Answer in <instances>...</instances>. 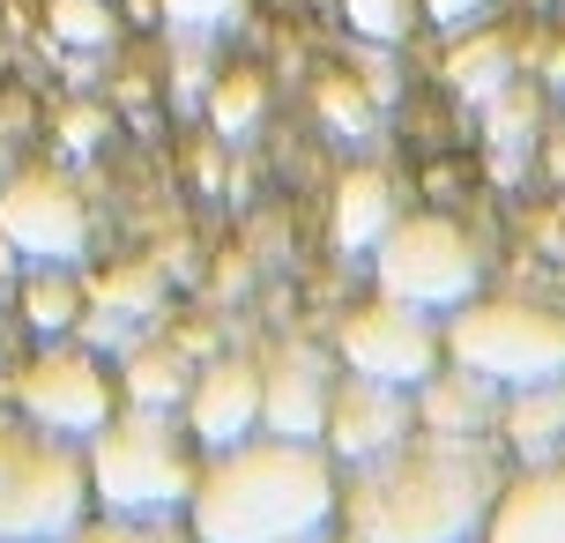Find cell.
<instances>
[{
    "mask_svg": "<svg viewBox=\"0 0 565 543\" xmlns=\"http://www.w3.org/2000/svg\"><path fill=\"white\" fill-rule=\"evenodd\" d=\"M499 485H507V469L483 439L409 432L387 455L342 469L335 536L342 543H477Z\"/></svg>",
    "mask_w": 565,
    "mask_h": 543,
    "instance_id": "obj_1",
    "label": "cell"
},
{
    "mask_svg": "<svg viewBox=\"0 0 565 543\" xmlns=\"http://www.w3.org/2000/svg\"><path fill=\"white\" fill-rule=\"evenodd\" d=\"M342 461L320 439L246 432L216 455H201L186 529L194 543H306L335 536Z\"/></svg>",
    "mask_w": 565,
    "mask_h": 543,
    "instance_id": "obj_2",
    "label": "cell"
},
{
    "mask_svg": "<svg viewBox=\"0 0 565 543\" xmlns=\"http://www.w3.org/2000/svg\"><path fill=\"white\" fill-rule=\"evenodd\" d=\"M89 461V499L97 514H186L201 477V447L179 409L119 402L105 425L83 439Z\"/></svg>",
    "mask_w": 565,
    "mask_h": 543,
    "instance_id": "obj_3",
    "label": "cell"
},
{
    "mask_svg": "<svg viewBox=\"0 0 565 543\" xmlns=\"http://www.w3.org/2000/svg\"><path fill=\"white\" fill-rule=\"evenodd\" d=\"M83 514H97L83 439L0 409V543H60Z\"/></svg>",
    "mask_w": 565,
    "mask_h": 543,
    "instance_id": "obj_4",
    "label": "cell"
},
{
    "mask_svg": "<svg viewBox=\"0 0 565 543\" xmlns=\"http://www.w3.org/2000/svg\"><path fill=\"white\" fill-rule=\"evenodd\" d=\"M454 365H469L477 380H491L499 395L513 387H551L565 380V313L536 306V298H461L439 328Z\"/></svg>",
    "mask_w": 565,
    "mask_h": 543,
    "instance_id": "obj_5",
    "label": "cell"
},
{
    "mask_svg": "<svg viewBox=\"0 0 565 543\" xmlns=\"http://www.w3.org/2000/svg\"><path fill=\"white\" fill-rule=\"evenodd\" d=\"M372 284L402 298V306H424V313H454L469 290L483 284V246L469 231L424 209V216H395L372 246Z\"/></svg>",
    "mask_w": 565,
    "mask_h": 543,
    "instance_id": "obj_6",
    "label": "cell"
},
{
    "mask_svg": "<svg viewBox=\"0 0 565 543\" xmlns=\"http://www.w3.org/2000/svg\"><path fill=\"white\" fill-rule=\"evenodd\" d=\"M8 395H15V409H23L30 425L89 439L119 409V372L89 343H75V336H45V350L23 358V372L8 380Z\"/></svg>",
    "mask_w": 565,
    "mask_h": 543,
    "instance_id": "obj_7",
    "label": "cell"
},
{
    "mask_svg": "<svg viewBox=\"0 0 565 543\" xmlns=\"http://www.w3.org/2000/svg\"><path fill=\"white\" fill-rule=\"evenodd\" d=\"M335 365L365 372V380H387V387H417L424 372L447 365V343H439V320L424 313V306H402L387 290H372L365 306L342 313Z\"/></svg>",
    "mask_w": 565,
    "mask_h": 543,
    "instance_id": "obj_8",
    "label": "cell"
},
{
    "mask_svg": "<svg viewBox=\"0 0 565 543\" xmlns=\"http://www.w3.org/2000/svg\"><path fill=\"white\" fill-rule=\"evenodd\" d=\"M0 238L23 260H75L89 254V201L75 194V179L53 164H23L0 187Z\"/></svg>",
    "mask_w": 565,
    "mask_h": 543,
    "instance_id": "obj_9",
    "label": "cell"
},
{
    "mask_svg": "<svg viewBox=\"0 0 565 543\" xmlns=\"http://www.w3.org/2000/svg\"><path fill=\"white\" fill-rule=\"evenodd\" d=\"M335 350L306 343V336H282L260 358V432L282 439H320L328 425V395H335Z\"/></svg>",
    "mask_w": 565,
    "mask_h": 543,
    "instance_id": "obj_10",
    "label": "cell"
},
{
    "mask_svg": "<svg viewBox=\"0 0 565 543\" xmlns=\"http://www.w3.org/2000/svg\"><path fill=\"white\" fill-rule=\"evenodd\" d=\"M417 432V409H409V387H387V380H365V372H335V395H328V425H320V447L350 469V461L387 455L395 439Z\"/></svg>",
    "mask_w": 565,
    "mask_h": 543,
    "instance_id": "obj_11",
    "label": "cell"
},
{
    "mask_svg": "<svg viewBox=\"0 0 565 543\" xmlns=\"http://www.w3.org/2000/svg\"><path fill=\"white\" fill-rule=\"evenodd\" d=\"M179 417H186L201 455H216V447H231V439L260 432V358H238V350H231V358L194 365Z\"/></svg>",
    "mask_w": 565,
    "mask_h": 543,
    "instance_id": "obj_12",
    "label": "cell"
},
{
    "mask_svg": "<svg viewBox=\"0 0 565 543\" xmlns=\"http://www.w3.org/2000/svg\"><path fill=\"white\" fill-rule=\"evenodd\" d=\"M477 543H565V455L529 461L521 477H507Z\"/></svg>",
    "mask_w": 565,
    "mask_h": 543,
    "instance_id": "obj_13",
    "label": "cell"
},
{
    "mask_svg": "<svg viewBox=\"0 0 565 543\" xmlns=\"http://www.w3.org/2000/svg\"><path fill=\"white\" fill-rule=\"evenodd\" d=\"M499 387L491 380H477L469 365H439L424 372L417 387H409V409H417V432H454V439H483V432L499 425Z\"/></svg>",
    "mask_w": 565,
    "mask_h": 543,
    "instance_id": "obj_14",
    "label": "cell"
},
{
    "mask_svg": "<svg viewBox=\"0 0 565 543\" xmlns=\"http://www.w3.org/2000/svg\"><path fill=\"white\" fill-rule=\"evenodd\" d=\"M395 224V179L358 164V172L335 179V246L342 254H372L380 231Z\"/></svg>",
    "mask_w": 565,
    "mask_h": 543,
    "instance_id": "obj_15",
    "label": "cell"
},
{
    "mask_svg": "<svg viewBox=\"0 0 565 543\" xmlns=\"http://www.w3.org/2000/svg\"><path fill=\"white\" fill-rule=\"evenodd\" d=\"M499 432H507V447L521 461H551L565 447V380H551V387H513L499 402Z\"/></svg>",
    "mask_w": 565,
    "mask_h": 543,
    "instance_id": "obj_16",
    "label": "cell"
},
{
    "mask_svg": "<svg viewBox=\"0 0 565 543\" xmlns=\"http://www.w3.org/2000/svg\"><path fill=\"white\" fill-rule=\"evenodd\" d=\"M513 67H521V45H513V30H454V53H447V83L461 89V97H491V89L513 83Z\"/></svg>",
    "mask_w": 565,
    "mask_h": 543,
    "instance_id": "obj_17",
    "label": "cell"
},
{
    "mask_svg": "<svg viewBox=\"0 0 565 543\" xmlns=\"http://www.w3.org/2000/svg\"><path fill=\"white\" fill-rule=\"evenodd\" d=\"M83 313H89V290L67 260H30L23 276V320L38 336H83Z\"/></svg>",
    "mask_w": 565,
    "mask_h": 543,
    "instance_id": "obj_18",
    "label": "cell"
},
{
    "mask_svg": "<svg viewBox=\"0 0 565 543\" xmlns=\"http://www.w3.org/2000/svg\"><path fill=\"white\" fill-rule=\"evenodd\" d=\"M186 380H194L186 343H135V350H127V365H119V402L179 409V402H186Z\"/></svg>",
    "mask_w": 565,
    "mask_h": 543,
    "instance_id": "obj_19",
    "label": "cell"
},
{
    "mask_svg": "<svg viewBox=\"0 0 565 543\" xmlns=\"http://www.w3.org/2000/svg\"><path fill=\"white\" fill-rule=\"evenodd\" d=\"M260 113H268V75L260 67H224L216 89H209V127L231 142V135H254Z\"/></svg>",
    "mask_w": 565,
    "mask_h": 543,
    "instance_id": "obj_20",
    "label": "cell"
},
{
    "mask_svg": "<svg viewBox=\"0 0 565 543\" xmlns=\"http://www.w3.org/2000/svg\"><path fill=\"white\" fill-rule=\"evenodd\" d=\"M60 543H194L186 514H83Z\"/></svg>",
    "mask_w": 565,
    "mask_h": 543,
    "instance_id": "obj_21",
    "label": "cell"
},
{
    "mask_svg": "<svg viewBox=\"0 0 565 543\" xmlns=\"http://www.w3.org/2000/svg\"><path fill=\"white\" fill-rule=\"evenodd\" d=\"M45 30H53L60 45H75V53H97V45H113V0H45Z\"/></svg>",
    "mask_w": 565,
    "mask_h": 543,
    "instance_id": "obj_22",
    "label": "cell"
},
{
    "mask_svg": "<svg viewBox=\"0 0 565 543\" xmlns=\"http://www.w3.org/2000/svg\"><path fill=\"white\" fill-rule=\"evenodd\" d=\"M335 8H342V23L358 30L365 45H402V38L424 23L417 0H335Z\"/></svg>",
    "mask_w": 565,
    "mask_h": 543,
    "instance_id": "obj_23",
    "label": "cell"
},
{
    "mask_svg": "<svg viewBox=\"0 0 565 543\" xmlns=\"http://www.w3.org/2000/svg\"><path fill=\"white\" fill-rule=\"evenodd\" d=\"M320 119L335 127V135H350V142H365L372 135V97H365V83H350V75H320Z\"/></svg>",
    "mask_w": 565,
    "mask_h": 543,
    "instance_id": "obj_24",
    "label": "cell"
},
{
    "mask_svg": "<svg viewBox=\"0 0 565 543\" xmlns=\"http://www.w3.org/2000/svg\"><path fill=\"white\" fill-rule=\"evenodd\" d=\"M164 8L171 30H186V38H216V30L246 23V0H157Z\"/></svg>",
    "mask_w": 565,
    "mask_h": 543,
    "instance_id": "obj_25",
    "label": "cell"
},
{
    "mask_svg": "<svg viewBox=\"0 0 565 543\" xmlns=\"http://www.w3.org/2000/svg\"><path fill=\"white\" fill-rule=\"evenodd\" d=\"M424 8V23H439V30H469L491 15V0H417Z\"/></svg>",
    "mask_w": 565,
    "mask_h": 543,
    "instance_id": "obj_26",
    "label": "cell"
},
{
    "mask_svg": "<svg viewBox=\"0 0 565 543\" xmlns=\"http://www.w3.org/2000/svg\"><path fill=\"white\" fill-rule=\"evenodd\" d=\"M60 142L67 149H97L105 142V113H97V105H75V113L60 119Z\"/></svg>",
    "mask_w": 565,
    "mask_h": 543,
    "instance_id": "obj_27",
    "label": "cell"
},
{
    "mask_svg": "<svg viewBox=\"0 0 565 543\" xmlns=\"http://www.w3.org/2000/svg\"><path fill=\"white\" fill-rule=\"evenodd\" d=\"M306 543H342V536H306Z\"/></svg>",
    "mask_w": 565,
    "mask_h": 543,
    "instance_id": "obj_28",
    "label": "cell"
}]
</instances>
